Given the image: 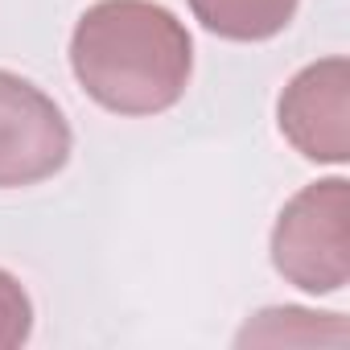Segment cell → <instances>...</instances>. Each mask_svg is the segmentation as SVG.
Segmentation results:
<instances>
[{
    "label": "cell",
    "instance_id": "obj_5",
    "mask_svg": "<svg viewBox=\"0 0 350 350\" xmlns=\"http://www.w3.org/2000/svg\"><path fill=\"white\" fill-rule=\"evenodd\" d=\"M301 0H190L194 21L223 42H268L284 33Z\"/></svg>",
    "mask_w": 350,
    "mask_h": 350
},
{
    "label": "cell",
    "instance_id": "obj_2",
    "mask_svg": "<svg viewBox=\"0 0 350 350\" xmlns=\"http://www.w3.org/2000/svg\"><path fill=\"white\" fill-rule=\"evenodd\" d=\"M272 268L301 293H342L350 280V182L321 178L297 190L272 227Z\"/></svg>",
    "mask_w": 350,
    "mask_h": 350
},
{
    "label": "cell",
    "instance_id": "obj_7",
    "mask_svg": "<svg viewBox=\"0 0 350 350\" xmlns=\"http://www.w3.org/2000/svg\"><path fill=\"white\" fill-rule=\"evenodd\" d=\"M33 334V301L25 284L0 268V350H17Z\"/></svg>",
    "mask_w": 350,
    "mask_h": 350
},
{
    "label": "cell",
    "instance_id": "obj_1",
    "mask_svg": "<svg viewBox=\"0 0 350 350\" xmlns=\"http://www.w3.org/2000/svg\"><path fill=\"white\" fill-rule=\"evenodd\" d=\"M79 87L111 116H161L194 75V38L157 0H95L70 33Z\"/></svg>",
    "mask_w": 350,
    "mask_h": 350
},
{
    "label": "cell",
    "instance_id": "obj_3",
    "mask_svg": "<svg viewBox=\"0 0 350 350\" xmlns=\"http://www.w3.org/2000/svg\"><path fill=\"white\" fill-rule=\"evenodd\" d=\"M75 148L62 107L29 79L0 70V190H25L66 169Z\"/></svg>",
    "mask_w": 350,
    "mask_h": 350
},
{
    "label": "cell",
    "instance_id": "obj_6",
    "mask_svg": "<svg viewBox=\"0 0 350 350\" xmlns=\"http://www.w3.org/2000/svg\"><path fill=\"white\" fill-rule=\"evenodd\" d=\"M346 338H350V329H346L342 313H317V309H301V305L260 309L235 334L239 346H252V342H268V346H280V342L284 346H313V342L346 346Z\"/></svg>",
    "mask_w": 350,
    "mask_h": 350
},
{
    "label": "cell",
    "instance_id": "obj_4",
    "mask_svg": "<svg viewBox=\"0 0 350 350\" xmlns=\"http://www.w3.org/2000/svg\"><path fill=\"white\" fill-rule=\"evenodd\" d=\"M280 136L317 165H346L350 157V62L342 54L317 58L288 79L276 103Z\"/></svg>",
    "mask_w": 350,
    "mask_h": 350
}]
</instances>
